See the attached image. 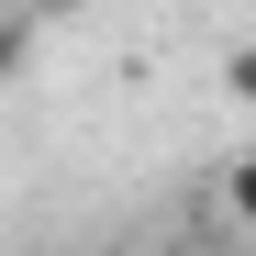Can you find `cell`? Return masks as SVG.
Listing matches in <instances>:
<instances>
[{
	"instance_id": "obj_4",
	"label": "cell",
	"mask_w": 256,
	"mask_h": 256,
	"mask_svg": "<svg viewBox=\"0 0 256 256\" xmlns=\"http://www.w3.org/2000/svg\"><path fill=\"white\" fill-rule=\"evenodd\" d=\"M22 12H34V22H67V12H90V0H22Z\"/></svg>"
},
{
	"instance_id": "obj_3",
	"label": "cell",
	"mask_w": 256,
	"mask_h": 256,
	"mask_svg": "<svg viewBox=\"0 0 256 256\" xmlns=\"http://www.w3.org/2000/svg\"><path fill=\"white\" fill-rule=\"evenodd\" d=\"M223 90H234V100L256 112V45H234V56H223Z\"/></svg>"
},
{
	"instance_id": "obj_2",
	"label": "cell",
	"mask_w": 256,
	"mask_h": 256,
	"mask_svg": "<svg viewBox=\"0 0 256 256\" xmlns=\"http://www.w3.org/2000/svg\"><path fill=\"white\" fill-rule=\"evenodd\" d=\"M22 56H34V12H22V0H0V90L22 78Z\"/></svg>"
},
{
	"instance_id": "obj_1",
	"label": "cell",
	"mask_w": 256,
	"mask_h": 256,
	"mask_svg": "<svg viewBox=\"0 0 256 256\" xmlns=\"http://www.w3.org/2000/svg\"><path fill=\"white\" fill-rule=\"evenodd\" d=\"M223 223H234V234H256V145H234V156H223Z\"/></svg>"
}]
</instances>
